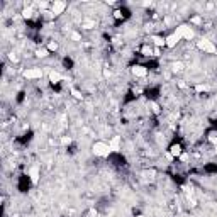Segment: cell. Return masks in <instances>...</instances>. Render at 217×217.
Wrapping results in <instances>:
<instances>
[{
  "label": "cell",
  "mask_w": 217,
  "mask_h": 217,
  "mask_svg": "<svg viewBox=\"0 0 217 217\" xmlns=\"http://www.w3.org/2000/svg\"><path fill=\"white\" fill-rule=\"evenodd\" d=\"M216 149H217V144H216Z\"/></svg>",
  "instance_id": "obj_25"
},
{
  "label": "cell",
  "mask_w": 217,
  "mask_h": 217,
  "mask_svg": "<svg viewBox=\"0 0 217 217\" xmlns=\"http://www.w3.org/2000/svg\"><path fill=\"white\" fill-rule=\"evenodd\" d=\"M151 107H153V112H159V107H158L154 102H151Z\"/></svg>",
  "instance_id": "obj_21"
},
{
  "label": "cell",
  "mask_w": 217,
  "mask_h": 217,
  "mask_svg": "<svg viewBox=\"0 0 217 217\" xmlns=\"http://www.w3.org/2000/svg\"><path fill=\"white\" fill-rule=\"evenodd\" d=\"M29 175H31L32 183H38V180H39V168H38V166H32V168H31V171H29Z\"/></svg>",
  "instance_id": "obj_8"
},
{
  "label": "cell",
  "mask_w": 217,
  "mask_h": 217,
  "mask_svg": "<svg viewBox=\"0 0 217 217\" xmlns=\"http://www.w3.org/2000/svg\"><path fill=\"white\" fill-rule=\"evenodd\" d=\"M61 142H63V144H70V142H71V139H70V138H63V139H61Z\"/></svg>",
  "instance_id": "obj_22"
},
{
  "label": "cell",
  "mask_w": 217,
  "mask_h": 217,
  "mask_svg": "<svg viewBox=\"0 0 217 217\" xmlns=\"http://www.w3.org/2000/svg\"><path fill=\"white\" fill-rule=\"evenodd\" d=\"M138 217H144V216H138Z\"/></svg>",
  "instance_id": "obj_24"
},
{
  "label": "cell",
  "mask_w": 217,
  "mask_h": 217,
  "mask_svg": "<svg viewBox=\"0 0 217 217\" xmlns=\"http://www.w3.org/2000/svg\"><path fill=\"white\" fill-rule=\"evenodd\" d=\"M22 15H24V17H27V19H29V17L32 15V10H31V9H24V10H22Z\"/></svg>",
  "instance_id": "obj_17"
},
{
  "label": "cell",
  "mask_w": 217,
  "mask_h": 217,
  "mask_svg": "<svg viewBox=\"0 0 217 217\" xmlns=\"http://www.w3.org/2000/svg\"><path fill=\"white\" fill-rule=\"evenodd\" d=\"M197 90L202 92V90H207V87H205V85H197Z\"/></svg>",
  "instance_id": "obj_23"
},
{
  "label": "cell",
  "mask_w": 217,
  "mask_h": 217,
  "mask_svg": "<svg viewBox=\"0 0 217 217\" xmlns=\"http://www.w3.org/2000/svg\"><path fill=\"white\" fill-rule=\"evenodd\" d=\"M66 9V2H61V0H56L51 3V14L53 15H60Z\"/></svg>",
  "instance_id": "obj_4"
},
{
  "label": "cell",
  "mask_w": 217,
  "mask_h": 217,
  "mask_svg": "<svg viewBox=\"0 0 217 217\" xmlns=\"http://www.w3.org/2000/svg\"><path fill=\"white\" fill-rule=\"evenodd\" d=\"M110 151H112L110 146L107 142H103V141H99V142L93 144V153L97 154V156H109Z\"/></svg>",
  "instance_id": "obj_1"
},
{
  "label": "cell",
  "mask_w": 217,
  "mask_h": 217,
  "mask_svg": "<svg viewBox=\"0 0 217 217\" xmlns=\"http://www.w3.org/2000/svg\"><path fill=\"white\" fill-rule=\"evenodd\" d=\"M71 39H73V41H81V36H80L78 32H71Z\"/></svg>",
  "instance_id": "obj_18"
},
{
  "label": "cell",
  "mask_w": 217,
  "mask_h": 217,
  "mask_svg": "<svg viewBox=\"0 0 217 217\" xmlns=\"http://www.w3.org/2000/svg\"><path fill=\"white\" fill-rule=\"evenodd\" d=\"M36 54H38L39 58H44V56L48 54V49H38V51H36Z\"/></svg>",
  "instance_id": "obj_16"
},
{
  "label": "cell",
  "mask_w": 217,
  "mask_h": 217,
  "mask_svg": "<svg viewBox=\"0 0 217 217\" xmlns=\"http://www.w3.org/2000/svg\"><path fill=\"white\" fill-rule=\"evenodd\" d=\"M24 77L29 80H34V78H41L42 77V70L41 68H27L24 71Z\"/></svg>",
  "instance_id": "obj_5"
},
{
  "label": "cell",
  "mask_w": 217,
  "mask_h": 217,
  "mask_svg": "<svg viewBox=\"0 0 217 217\" xmlns=\"http://www.w3.org/2000/svg\"><path fill=\"white\" fill-rule=\"evenodd\" d=\"M170 154H171V156H180V154H181V148H180L178 144L171 146V149H170Z\"/></svg>",
  "instance_id": "obj_11"
},
{
  "label": "cell",
  "mask_w": 217,
  "mask_h": 217,
  "mask_svg": "<svg viewBox=\"0 0 217 217\" xmlns=\"http://www.w3.org/2000/svg\"><path fill=\"white\" fill-rule=\"evenodd\" d=\"M48 49H49V51H56V49H58V44H56V42H49Z\"/></svg>",
  "instance_id": "obj_19"
},
{
  "label": "cell",
  "mask_w": 217,
  "mask_h": 217,
  "mask_svg": "<svg viewBox=\"0 0 217 217\" xmlns=\"http://www.w3.org/2000/svg\"><path fill=\"white\" fill-rule=\"evenodd\" d=\"M132 75L134 77H146L148 75V70L144 66H134L132 68Z\"/></svg>",
  "instance_id": "obj_6"
},
{
  "label": "cell",
  "mask_w": 217,
  "mask_h": 217,
  "mask_svg": "<svg viewBox=\"0 0 217 217\" xmlns=\"http://www.w3.org/2000/svg\"><path fill=\"white\" fill-rule=\"evenodd\" d=\"M197 46H199L200 49H204L205 53H212V54H214V53L217 51L216 46H214V44H212L210 41H207V39H200V41L197 42Z\"/></svg>",
  "instance_id": "obj_3"
},
{
  "label": "cell",
  "mask_w": 217,
  "mask_h": 217,
  "mask_svg": "<svg viewBox=\"0 0 217 217\" xmlns=\"http://www.w3.org/2000/svg\"><path fill=\"white\" fill-rule=\"evenodd\" d=\"M151 39L154 41V44H156V46H165V44H166V39L159 38V36H153Z\"/></svg>",
  "instance_id": "obj_12"
},
{
  "label": "cell",
  "mask_w": 217,
  "mask_h": 217,
  "mask_svg": "<svg viewBox=\"0 0 217 217\" xmlns=\"http://www.w3.org/2000/svg\"><path fill=\"white\" fill-rule=\"evenodd\" d=\"M83 26H85V29H92V27L95 26V22H93V21H85Z\"/></svg>",
  "instance_id": "obj_15"
},
{
  "label": "cell",
  "mask_w": 217,
  "mask_h": 217,
  "mask_svg": "<svg viewBox=\"0 0 217 217\" xmlns=\"http://www.w3.org/2000/svg\"><path fill=\"white\" fill-rule=\"evenodd\" d=\"M175 34L178 36V38H185V39H192L195 36V32H193V29L190 26H178L177 27V31H175Z\"/></svg>",
  "instance_id": "obj_2"
},
{
  "label": "cell",
  "mask_w": 217,
  "mask_h": 217,
  "mask_svg": "<svg viewBox=\"0 0 217 217\" xmlns=\"http://www.w3.org/2000/svg\"><path fill=\"white\" fill-rule=\"evenodd\" d=\"M119 142H120V138H119V136L112 138V141L109 142V146H110V149H112V151H119Z\"/></svg>",
  "instance_id": "obj_9"
},
{
  "label": "cell",
  "mask_w": 217,
  "mask_h": 217,
  "mask_svg": "<svg viewBox=\"0 0 217 217\" xmlns=\"http://www.w3.org/2000/svg\"><path fill=\"white\" fill-rule=\"evenodd\" d=\"M178 36H177V34H171V36H168V38H166V46H168V48H175V46H177V42H178Z\"/></svg>",
  "instance_id": "obj_7"
},
{
  "label": "cell",
  "mask_w": 217,
  "mask_h": 217,
  "mask_svg": "<svg viewBox=\"0 0 217 217\" xmlns=\"http://www.w3.org/2000/svg\"><path fill=\"white\" fill-rule=\"evenodd\" d=\"M49 80L53 83H58V81H61V75L58 71H49Z\"/></svg>",
  "instance_id": "obj_10"
},
{
  "label": "cell",
  "mask_w": 217,
  "mask_h": 217,
  "mask_svg": "<svg viewBox=\"0 0 217 217\" xmlns=\"http://www.w3.org/2000/svg\"><path fill=\"white\" fill-rule=\"evenodd\" d=\"M71 93H73V97H75V99H81V93H80L78 90H71Z\"/></svg>",
  "instance_id": "obj_20"
},
{
  "label": "cell",
  "mask_w": 217,
  "mask_h": 217,
  "mask_svg": "<svg viewBox=\"0 0 217 217\" xmlns=\"http://www.w3.org/2000/svg\"><path fill=\"white\" fill-rule=\"evenodd\" d=\"M171 68H173V71H181V70H183V63H181V61H177V63L171 64Z\"/></svg>",
  "instance_id": "obj_13"
},
{
  "label": "cell",
  "mask_w": 217,
  "mask_h": 217,
  "mask_svg": "<svg viewBox=\"0 0 217 217\" xmlns=\"http://www.w3.org/2000/svg\"><path fill=\"white\" fill-rule=\"evenodd\" d=\"M141 53H142V54H144V56H149V54H151V53H153V49H151V48H149V46H144V48H142V49H141Z\"/></svg>",
  "instance_id": "obj_14"
}]
</instances>
